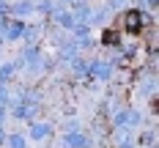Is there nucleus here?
Segmentation results:
<instances>
[{
  "label": "nucleus",
  "instance_id": "nucleus-5",
  "mask_svg": "<svg viewBox=\"0 0 159 148\" xmlns=\"http://www.w3.org/2000/svg\"><path fill=\"white\" fill-rule=\"evenodd\" d=\"M19 33H22V22H14V25H11L8 30H6V36H8V38H16Z\"/></svg>",
  "mask_w": 159,
  "mask_h": 148
},
{
  "label": "nucleus",
  "instance_id": "nucleus-2",
  "mask_svg": "<svg viewBox=\"0 0 159 148\" xmlns=\"http://www.w3.org/2000/svg\"><path fill=\"white\" fill-rule=\"evenodd\" d=\"M47 134H49L47 123H36V126H30V137H33V140H44Z\"/></svg>",
  "mask_w": 159,
  "mask_h": 148
},
{
  "label": "nucleus",
  "instance_id": "nucleus-1",
  "mask_svg": "<svg viewBox=\"0 0 159 148\" xmlns=\"http://www.w3.org/2000/svg\"><path fill=\"white\" fill-rule=\"evenodd\" d=\"M66 143H69L71 148H88V140H85V137H82L80 132H71V134L66 137Z\"/></svg>",
  "mask_w": 159,
  "mask_h": 148
},
{
  "label": "nucleus",
  "instance_id": "nucleus-3",
  "mask_svg": "<svg viewBox=\"0 0 159 148\" xmlns=\"http://www.w3.org/2000/svg\"><path fill=\"white\" fill-rule=\"evenodd\" d=\"M137 19H140V11L126 14V28H129V30H137V28H140V25H137Z\"/></svg>",
  "mask_w": 159,
  "mask_h": 148
},
{
  "label": "nucleus",
  "instance_id": "nucleus-6",
  "mask_svg": "<svg viewBox=\"0 0 159 148\" xmlns=\"http://www.w3.org/2000/svg\"><path fill=\"white\" fill-rule=\"evenodd\" d=\"M11 74H14V66H11V63H6L3 69H0V80H6V77H11Z\"/></svg>",
  "mask_w": 159,
  "mask_h": 148
},
{
  "label": "nucleus",
  "instance_id": "nucleus-4",
  "mask_svg": "<svg viewBox=\"0 0 159 148\" xmlns=\"http://www.w3.org/2000/svg\"><path fill=\"white\" fill-rule=\"evenodd\" d=\"M8 148H25V137L11 134V137H8Z\"/></svg>",
  "mask_w": 159,
  "mask_h": 148
}]
</instances>
